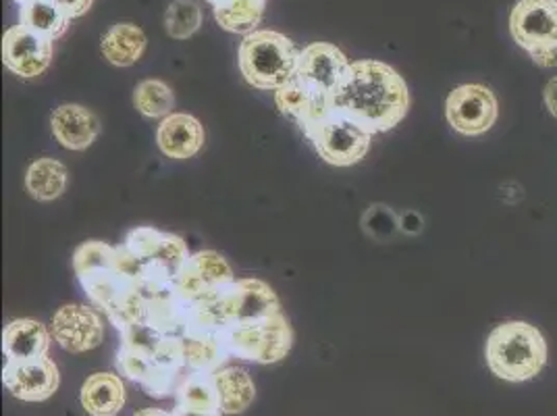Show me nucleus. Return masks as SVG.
Returning <instances> with one entry per match:
<instances>
[{"mask_svg": "<svg viewBox=\"0 0 557 416\" xmlns=\"http://www.w3.org/2000/svg\"><path fill=\"white\" fill-rule=\"evenodd\" d=\"M333 109L362 125L372 136L383 134L408 115V84L387 63L372 59L354 61L344 84L333 94Z\"/></svg>", "mask_w": 557, "mask_h": 416, "instance_id": "f257e3e1", "label": "nucleus"}, {"mask_svg": "<svg viewBox=\"0 0 557 416\" xmlns=\"http://www.w3.org/2000/svg\"><path fill=\"white\" fill-rule=\"evenodd\" d=\"M547 340L534 325L508 321L497 325L487 338L485 358L497 379L524 383L534 379L547 365Z\"/></svg>", "mask_w": 557, "mask_h": 416, "instance_id": "f03ea898", "label": "nucleus"}, {"mask_svg": "<svg viewBox=\"0 0 557 416\" xmlns=\"http://www.w3.org/2000/svg\"><path fill=\"white\" fill-rule=\"evenodd\" d=\"M237 65L244 79L262 93H277L292 82L300 65V50L273 29H256L244 36L237 50Z\"/></svg>", "mask_w": 557, "mask_h": 416, "instance_id": "7ed1b4c3", "label": "nucleus"}, {"mask_svg": "<svg viewBox=\"0 0 557 416\" xmlns=\"http://www.w3.org/2000/svg\"><path fill=\"white\" fill-rule=\"evenodd\" d=\"M510 34L534 65L557 68V0H518L510 13Z\"/></svg>", "mask_w": 557, "mask_h": 416, "instance_id": "20e7f679", "label": "nucleus"}, {"mask_svg": "<svg viewBox=\"0 0 557 416\" xmlns=\"http://www.w3.org/2000/svg\"><path fill=\"white\" fill-rule=\"evenodd\" d=\"M232 356L256 365H275L287 358L294 346V331L283 313L267 319L233 325L227 333Z\"/></svg>", "mask_w": 557, "mask_h": 416, "instance_id": "39448f33", "label": "nucleus"}, {"mask_svg": "<svg viewBox=\"0 0 557 416\" xmlns=\"http://www.w3.org/2000/svg\"><path fill=\"white\" fill-rule=\"evenodd\" d=\"M317 155L333 167H351L371 150L372 134L339 111H331L308 134Z\"/></svg>", "mask_w": 557, "mask_h": 416, "instance_id": "423d86ee", "label": "nucleus"}, {"mask_svg": "<svg viewBox=\"0 0 557 416\" xmlns=\"http://www.w3.org/2000/svg\"><path fill=\"white\" fill-rule=\"evenodd\" d=\"M445 117L454 132L466 138H476L487 134L497 123L499 102L487 86L462 84L447 96Z\"/></svg>", "mask_w": 557, "mask_h": 416, "instance_id": "0eeeda50", "label": "nucleus"}, {"mask_svg": "<svg viewBox=\"0 0 557 416\" xmlns=\"http://www.w3.org/2000/svg\"><path fill=\"white\" fill-rule=\"evenodd\" d=\"M52 340L70 354H84L104 340V321L86 304H65L50 319Z\"/></svg>", "mask_w": 557, "mask_h": 416, "instance_id": "6e6552de", "label": "nucleus"}, {"mask_svg": "<svg viewBox=\"0 0 557 416\" xmlns=\"http://www.w3.org/2000/svg\"><path fill=\"white\" fill-rule=\"evenodd\" d=\"M0 50L7 70L17 77L32 79L50 68L54 57V42L20 24L4 32Z\"/></svg>", "mask_w": 557, "mask_h": 416, "instance_id": "1a4fd4ad", "label": "nucleus"}, {"mask_svg": "<svg viewBox=\"0 0 557 416\" xmlns=\"http://www.w3.org/2000/svg\"><path fill=\"white\" fill-rule=\"evenodd\" d=\"M2 383L22 402H45L59 390L61 372L48 356L34 360H4Z\"/></svg>", "mask_w": 557, "mask_h": 416, "instance_id": "9d476101", "label": "nucleus"}, {"mask_svg": "<svg viewBox=\"0 0 557 416\" xmlns=\"http://www.w3.org/2000/svg\"><path fill=\"white\" fill-rule=\"evenodd\" d=\"M175 281L186 301L198 302L216 294L235 278L230 262L223 256L214 250H200L189 255Z\"/></svg>", "mask_w": 557, "mask_h": 416, "instance_id": "9b49d317", "label": "nucleus"}, {"mask_svg": "<svg viewBox=\"0 0 557 416\" xmlns=\"http://www.w3.org/2000/svg\"><path fill=\"white\" fill-rule=\"evenodd\" d=\"M349 65L351 63L344 50L329 42H314L300 50V65L296 75L319 93L333 98V94L344 84Z\"/></svg>", "mask_w": 557, "mask_h": 416, "instance_id": "f8f14e48", "label": "nucleus"}, {"mask_svg": "<svg viewBox=\"0 0 557 416\" xmlns=\"http://www.w3.org/2000/svg\"><path fill=\"white\" fill-rule=\"evenodd\" d=\"M275 102L278 111L289 117L302 130V134H308L321 119H325L333 111V98L319 93L298 75L283 88H278Z\"/></svg>", "mask_w": 557, "mask_h": 416, "instance_id": "ddd939ff", "label": "nucleus"}, {"mask_svg": "<svg viewBox=\"0 0 557 416\" xmlns=\"http://www.w3.org/2000/svg\"><path fill=\"white\" fill-rule=\"evenodd\" d=\"M205 127L196 117L171 113L164 117L157 130V142L164 157L186 161L196 157L205 146Z\"/></svg>", "mask_w": 557, "mask_h": 416, "instance_id": "4468645a", "label": "nucleus"}, {"mask_svg": "<svg viewBox=\"0 0 557 416\" xmlns=\"http://www.w3.org/2000/svg\"><path fill=\"white\" fill-rule=\"evenodd\" d=\"M54 139L67 150H86L100 136V121L82 105H61L50 115Z\"/></svg>", "mask_w": 557, "mask_h": 416, "instance_id": "2eb2a0df", "label": "nucleus"}, {"mask_svg": "<svg viewBox=\"0 0 557 416\" xmlns=\"http://www.w3.org/2000/svg\"><path fill=\"white\" fill-rule=\"evenodd\" d=\"M50 329L34 319H17L2 329V352L7 360L45 358L50 350Z\"/></svg>", "mask_w": 557, "mask_h": 416, "instance_id": "dca6fc26", "label": "nucleus"}, {"mask_svg": "<svg viewBox=\"0 0 557 416\" xmlns=\"http://www.w3.org/2000/svg\"><path fill=\"white\" fill-rule=\"evenodd\" d=\"M79 400L90 416H116L127 402V393L115 372H94L84 381Z\"/></svg>", "mask_w": 557, "mask_h": 416, "instance_id": "f3484780", "label": "nucleus"}, {"mask_svg": "<svg viewBox=\"0 0 557 416\" xmlns=\"http://www.w3.org/2000/svg\"><path fill=\"white\" fill-rule=\"evenodd\" d=\"M212 381L219 392L223 415H242L252 406L256 386L248 370L242 367H223L212 372Z\"/></svg>", "mask_w": 557, "mask_h": 416, "instance_id": "a211bd4d", "label": "nucleus"}, {"mask_svg": "<svg viewBox=\"0 0 557 416\" xmlns=\"http://www.w3.org/2000/svg\"><path fill=\"white\" fill-rule=\"evenodd\" d=\"M146 34L139 25L116 24L102 36L100 50L104 59L115 68H132L146 50Z\"/></svg>", "mask_w": 557, "mask_h": 416, "instance_id": "6ab92c4d", "label": "nucleus"}, {"mask_svg": "<svg viewBox=\"0 0 557 416\" xmlns=\"http://www.w3.org/2000/svg\"><path fill=\"white\" fill-rule=\"evenodd\" d=\"M67 167L57 159H38L27 167L25 187L32 198L40 203H50L63 196L67 187Z\"/></svg>", "mask_w": 557, "mask_h": 416, "instance_id": "aec40b11", "label": "nucleus"}, {"mask_svg": "<svg viewBox=\"0 0 557 416\" xmlns=\"http://www.w3.org/2000/svg\"><path fill=\"white\" fill-rule=\"evenodd\" d=\"M20 24L54 42L67 32L71 20L54 0H34V2L22 4Z\"/></svg>", "mask_w": 557, "mask_h": 416, "instance_id": "412c9836", "label": "nucleus"}, {"mask_svg": "<svg viewBox=\"0 0 557 416\" xmlns=\"http://www.w3.org/2000/svg\"><path fill=\"white\" fill-rule=\"evenodd\" d=\"M267 0H221L212 7L214 20L225 32L252 34L264 17Z\"/></svg>", "mask_w": 557, "mask_h": 416, "instance_id": "4be33fe9", "label": "nucleus"}, {"mask_svg": "<svg viewBox=\"0 0 557 416\" xmlns=\"http://www.w3.org/2000/svg\"><path fill=\"white\" fill-rule=\"evenodd\" d=\"M177 404L189 411H221L219 392L209 372H189L177 386Z\"/></svg>", "mask_w": 557, "mask_h": 416, "instance_id": "5701e85b", "label": "nucleus"}, {"mask_svg": "<svg viewBox=\"0 0 557 416\" xmlns=\"http://www.w3.org/2000/svg\"><path fill=\"white\" fill-rule=\"evenodd\" d=\"M134 107L148 119H164L173 113L175 96L161 79H144L134 90Z\"/></svg>", "mask_w": 557, "mask_h": 416, "instance_id": "b1692460", "label": "nucleus"}, {"mask_svg": "<svg viewBox=\"0 0 557 416\" xmlns=\"http://www.w3.org/2000/svg\"><path fill=\"white\" fill-rule=\"evenodd\" d=\"M202 25V9L196 0H173L164 13V29L173 40L191 38Z\"/></svg>", "mask_w": 557, "mask_h": 416, "instance_id": "393cba45", "label": "nucleus"}, {"mask_svg": "<svg viewBox=\"0 0 557 416\" xmlns=\"http://www.w3.org/2000/svg\"><path fill=\"white\" fill-rule=\"evenodd\" d=\"M362 223H364L367 233L379 242L392 240L395 233L399 232V217L392 208L383 207V205H376L371 210H367Z\"/></svg>", "mask_w": 557, "mask_h": 416, "instance_id": "a878e982", "label": "nucleus"}, {"mask_svg": "<svg viewBox=\"0 0 557 416\" xmlns=\"http://www.w3.org/2000/svg\"><path fill=\"white\" fill-rule=\"evenodd\" d=\"M70 20H77L92 9L94 0H54Z\"/></svg>", "mask_w": 557, "mask_h": 416, "instance_id": "bb28decb", "label": "nucleus"}, {"mask_svg": "<svg viewBox=\"0 0 557 416\" xmlns=\"http://www.w3.org/2000/svg\"><path fill=\"white\" fill-rule=\"evenodd\" d=\"M399 230L408 235H417L424 230V219L417 210H408L399 217Z\"/></svg>", "mask_w": 557, "mask_h": 416, "instance_id": "cd10ccee", "label": "nucleus"}, {"mask_svg": "<svg viewBox=\"0 0 557 416\" xmlns=\"http://www.w3.org/2000/svg\"><path fill=\"white\" fill-rule=\"evenodd\" d=\"M543 102H545V109L549 111V115L557 119V77L547 82V86L543 90Z\"/></svg>", "mask_w": 557, "mask_h": 416, "instance_id": "c85d7f7f", "label": "nucleus"}, {"mask_svg": "<svg viewBox=\"0 0 557 416\" xmlns=\"http://www.w3.org/2000/svg\"><path fill=\"white\" fill-rule=\"evenodd\" d=\"M173 416H223V411H189V408L175 406Z\"/></svg>", "mask_w": 557, "mask_h": 416, "instance_id": "c756f323", "label": "nucleus"}, {"mask_svg": "<svg viewBox=\"0 0 557 416\" xmlns=\"http://www.w3.org/2000/svg\"><path fill=\"white\" fill-rule=\"evenodd\" d=\"M132 416H173V413H166V411H161V408H144V411H138L136 415Z\"/></svg>", "mask_w": 557, "mask_h": 416, "instance_id": "7c9ffc66", "label": "nucleus"}, {"mask_svg": "<svg viewBox=\"0 0 557 416\" xmlns=\"http://www.w3.org/2000/svg\"><path fill=\"white\" fill-rule=\"evenodd\" d=\"M15 2H17L20 7H22V4H27V2H34V0H15Z\"/></svg>", "mask_w": 557, "mask_h": 416, "instance_id": "2f4dec72", "label": "nucleus"}, {"mask_svg": "<svg viewBox=\"0 0 557 416\" xmlns=\"http://www.w3.org/2000/svg\"><path fill=\"white\" fill-rule=\"evenodd\" d=\"M207 2H210V4L214 7V4H216V2H221V0H207Z\"/></svg>", "mask_w": 557, "mask_h": 416, "instance_id": "473e14b6", "label": "nucleus"}]
</instances>
